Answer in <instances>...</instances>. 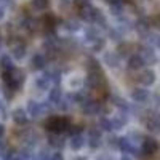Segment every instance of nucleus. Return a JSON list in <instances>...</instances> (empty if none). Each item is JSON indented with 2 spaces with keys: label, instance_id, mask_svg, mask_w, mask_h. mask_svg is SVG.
I'll list each match as a JSON object with an SVG mask.
<instances>
[{
  "label": "nucleus",
  "instance_id": "31",
  "mask_svg": "<svg viewBox=\"0 0 160 160\" xmlns=\"http://www.w3.org/2000/svg\"><path fill=\"white\" fill-rule=\"evenodd\" d=\"M104 48H106V40H104V38H99V40H96V42L93 43V47H91L93 53H99V51H102Z\"/></svg>",
  "mask_w": 160,
  "mask_h": 160
},
{
  "label": "nucleus",
  "instance_id": "13",
  "mask_svg": "<svg viewBox=\"0 0 160 160\" xmlns=\"http://www.w3.org/2000/svg\"><path fill=\"white\" fill-rule=\"evenodd\" d=\"M146 66V62L142 61V58L138 55V53H133L128 58V69L130 71H141Z\"/></svg>",
  "mask_w": 160,
  "mask_h": 160
},
{
  "label": "nucleus",
  "instance_id": "23",
  "mask_svg": "<svg viewBox=\"0 0 160 160\" xmlns=\"http://www.w3.org/2000/svg\"><path fill=\"white\" fill-rule=\"evenodd\" d=\"M102 131H108V133H111V131H114V123H112V118H109V117H101L99 118V125H98Z\"/></svg>",
  "mask_w": 160,
  "mask_h": 160
},
{
  "label": "nucleus",
  "instance_id": "25",
  "mask_svg": "<svg viewBox=\"0 0 160 160\" xmlns=\"http://www.w3.org/2000/svg\"><path fill=\"white\" fill-rule=\"evenodd\" d=\"M50 85H51V80H50L45 74H43L42 77H37V80H35V87H37L38 90H48Z\"/></svg>",
  "mask_w": 160,
  "mask_h": 160
},
{
  "label": "nucleus",
  "instance_id": "37",
  "mask_svg": "<svg viewBox=\"0 0 160 160\" xmlns=\"http://www.w3.org/2000/svg\"><path fill=\"white\" fill-rule=\"evenodd\" d=\"M15 90H11V88H8V87H5L3 85V95H5V98L7 99H13V96H15Z\"/></svg>",
  "mask_w": 160,
  "mask_h": 160
},
{
  "label": "nucleus",
  "instance_id": "40",
  "mask_svg": "<svg viewBox=\"0 0 160 160\" xmlns=\"http://www.w3.org/2000/svg\"><path fill=\"white\" fill-rule=\"evenodd\" d=\"M51 160H64V155H62L59 151H56V152L51 154Z\"/></svg>",
  "mask_w": 160,
  "mask_h": 160
},
{
  "label": "nucleus",
  "instance_id": "1",
  "mask_svg": "<svg viewBox=\"0 0 160 160\" xmlns=\"http://www.w3.org/2000/svg\"><path fill=\"white\" fill-rule=\"evenodd\" d=\"M71 125H72V120L69 117H62V115H50L43 123L48 133H56V135L66 133Z\"/></svg>",
  "mask_w": 160,
  "mask_h": 160
},
{
  "label": "nucleus",
  "instance_id": "19",
  "mask_svg": "<svg viewBox=\"0 0 160 160\" xmlns=\"http://www.w3.org/2000/svg\"><path fill=\"white\" fill-rule=\"evenodd\" d=\"M26 43L24 42H18V43H15L13 45V48H11V55H13V58H16V59H22L24 56H26Z\"/></svg>",
  "mask_w": 160,
  "mask_h": 160
},
{
  "label": "nucleus",
  "instance_id": "12",
  "mask_svg": "<svg viewBox=\"0 0 160 160\" xmlns=\"http://www.w3.org/2000/svg\"><path fill=\"white\" fill-rule=\"evenodd\" d=\"M128 112H130V111H118V112H117V115H114V117H112L114 130H122V128L128 123V120H130Z\"/></svg>",
  "mask_w": 160,
  "mask_h": 160
},
{
  "label": "nucleus",
  "instance_id": "44",
  "mask_svg": "<svg viewBox=\"0 0 160 160\" xmlns=\"http://www.w3.org/2000/svg\"><path fill=\"white\" fill-rule=\"evenodd\" d=\"M74 160H88V158H87V157H75Z\"/></svg>",
  "mask_w": 160,
  "mask_h": 160
},
{
  "label": "nucleus",
  "instance_id": "5",
  "mask_svg": "<svg viewBox=\"0 0 160 160\" xmlns=\"http://www.w3.org/2000/svg\"><path fill=\"white\" fill-rule=\"evenodd\" d=\"M138 55L142 58V61L148 66H152V64H155L158 61L155 51H154V47H151V45H141L138 48Z\"/></svg>",
  "mask_w": 160,
  "mask_h": 160
},
{
  "label": "nucleus",
  "instance_id": "8",
  "mask_svg": "<svg viewBox=\"0 0 160 160\" xmlns=\"http://www.w3.org/2000/svg\"><path fill=\"white\" fill-rule=\"evenodd\" d=\"M28 114L32 117V118H38L45 114V109H43V104L42 102H37L35 99H29L28 101Z\"/></svg>",
  "mask_w": 160,
  "mask_h": 160
},
{
  "label": "nucleus",
  "instance_id": "24",
  "mask_svg": "<svg viewBox=\"0 0 160 160\" xmlns=\"http://www.w3.org/2000/svg\"><path fill=\"white\" fill-rule=\"evenodd\" d=\"M99 38L101 37H99V32H98L96 28H88L85 31V40H87V42H93V43H95L96 40H99Z\"/></svg>",
  "mask_w": 160,
  "mask_h": 160
},
{
  "label": "nucleus",
  "instance_id": "16",
  "mask_svg": "<svg viewBox=\"0 0 160 160\" xmlns=\"http://www.w3.org/2000/svg\"><path fill=\"white\" fill-rule=\"evenodd\" d=\"M64 98V93L61 90V87H53L50 90V102L55 104V106H59V102L62 101Z\"/></svg>",
  "mask_w": 160,
  "mask_h": 160
},
{
  "label": "nucleus",
  "instance_id": "20",
  "mask_svg": "<svg viewBox=\"0 0 160 160\" xmlns=\"http://www.w3.org/2000/svg\"><path fill=\"white\" fill-rule=\"evenodd\" d=\"M38 21L37 19H34V18H26L22 22H21V28L22 29H26V31H28V32H37V29H38Z\"/></svg>",
  "mask_w": 160,
  "mask_h": 160
},
{
  "label": "nucleus",
  "instance_id": "18",
  "mask_svg": "<svg viewBox=\"0 0 160 160\" xmlns=\"http://www.w3.org/2000/svg\"><path fill=\"white\" fill-rule=\"evenodd\" d=\"M0 68H2V72H11V71H15V64H13V59L11 56L8 55H2L0 56Z\"/></svg>",
  "mask_w": 160,
  "mask_h": 160
},
{
  "label": "nucleus",
  "instance_id": "43",
  "mask_svg": "<svg viewBox=\"0 0 160 160\" xmlns=\"http://www.w3.org/2000/svg\"><path fill=\"white\" fill-rule=\"evenodd\" d=\"M118 160H131V158H130V157H128V155H122V157H120V158H118Z\"/></svg>",
  "mask_w": 160,
  "mask_h": 160
},
{
  "label": "nucleus",
  "instance_id": "17",
  "mask_svg": "<svg viewBox=\"0 0 160 160\" xmlns=\"http://www.w3.org/2000/svg\"><path fill=\"white\" fill-rule=\"evenodd\" d=\"M87 144V139L83 138V135H74L71 136V141H69V146L72 151H80Z\"/></svg>",
  "mask_w": 160,
  "mask_h": 160
},
{
  "label": "nucleus",
  "instance_id": "28",
  "mask_svg": "<svg viewBox=\"0 0 160 160\" xmlns=\"http://www.w3.org/2000/svg\"><path fill=\"white\" fill-rule=\"evenodd\" d=\"M123 35H125V32L120 29V28H115V29H111V32H109V37H111V40H114V42H123Z\"/></svg>",
  "mask_w": 160,
  "mask_h": 160
},
{
  "label": "nucleus",
  "instance_id": "6",
  "mask_svg": "<svg viewBox=\"0 0 160 160\" xmlns=\"http://www.w3.org/2000/svg\"><path fill=\"white\" fill-rule=\"evenodd\" d=\"M130 96H131V99L135 101V102L142 104V102H146V101L151 98V93H149V90L146 88V87H136V88L131 90Z\"/></svg>",
  "mask_w": 160,
  "mask_h": 160
},
{
  "label": "nucleus",
  "instance_id": "21",
  "mask_svg": "<svg viewBox=\"0 0 160 160\" xmlns=\"http://www.w3.org/2000/svg\"><path fill=\"white\" fill-rule=\"evenodd\" d=\"M85 69H87L88 74L99 72V71H101V62H99L96 58H88V59H87V64H85Z\"/></svg>",
  "mask_w": 160,
  "mask_h": 160
},
{
  "label": "nucleus",
  "instance_id": "45",
  "mask_svg": "<svg viewBox=\"0 0 160 160\" xmlns=\"http://www.w3.org/2000/svg\"><path fill=\"white\" fill-rule=\"evenodd\" d=\"M131 2H133V0H123V5L125 3H131Z\"/></svg>",
  "mask_w": 160,
  "mask_h": 160
},
{
  "label": "nucleus",
  "instance_id": "30",
  "mask_svg": "<svg viewBox=\"0 0 160 160\" xmlns=\"http://www.w3.org/2000/svg\"><path fill=\"white\" fill-rule=\"evenodd\" d=\"M48 5H50V0H32V7L35 10H40V11L48 8Z\"/></svg>",
  "mask_w": 160,
  "mask_h": 160
},
{
  "label": "nucleus",
  "instance_id": "46",
  "mask_svg": "<svg viewBox=\"0 0 160 160\" xmlns=\"http://www.w3.org/2000/svg\"><path fill=\"white\" fill-rule=\"evenodd\" d=\"M0 47H2V35H0Z\"/></svg>",
  "mask_w": 160,
  "mask_h": 160
},
{
  "label": "nucleus",
  "instance_id": "29",
  "mask_svg": "<svg viewBox=\"0 0 160 160\" xmlns=\"http://www.w3.org/2000/svg\"><path fill=\"white\" fill-rule=\"evenodd\" d=\"M109 8H111V13H112L114 16H120L123 13L125 5L123 3H114V5H109Z\"/></svg>",
  "mask_w": 160,
  "mask_h": 160
},
{
  "label": "nucleus",
  "instance_id": "47",
  "mask_svg": "<svg viewBox=\"0 0 160 160\" xmlns=\"http://www.w3.org/2000/svg\"><path fill=\"white\" fill-rule=\"evenodd\" d=\"M0 109H2V106H0Z\"/></svg>",
  "mask_w": 160,
  "mask_h": 160
},
{
  "label": "nucleus",
  "instance_id": "42",
  "mask_svg": "<svg viewBox=\"0 0 160 160\" xmlns=\"http://www.w3.org/2000/svg\"><path fill=\"white\" fill-rule=\"evenodd\" d=\"M3 16H5V13H3V8H2V7H0V21H2V19H3Z\"/></svg>",
  "mask_w": 160,
  "mask_h": 160
},
{
  "label": "nucleus",
  "instance_id": "41",
  "mask_svg": "<svg viewBox=\"0 0 160 160\" xmlns=\"http://www.w3.org/2000/svg\"><path fill=\"white\" fill-rule=\"evenodd\" d=\"M3 135H5V127L0 123V141H2V138H3Z\"/></svg>",
  "mask_w": 160,
  "mask_h": 160
},
{
  "label": "nucleus",
  "instance_id": "7",
  "mask_svg": "<svg viewBox=\"0 0 160 160\" xmlns=\"http://www.w3.org/2000/svg\"><path fill=\"white\" fill-rule=\"evenodd\" d=\"M151 19H148V18H139L136 22H135V31L146 40L148 38V35L151 34Z\"/></svg>",
  "mask_w": 160,
  "mask_h": 160
},
{
  "label": "nucleus",
  "instance_id": "4",
  "mask_svg": "<svg viewBox=\"0 0 160 160\" xmlns=\"http://www.w3.org/2000/svg\"><path fill=\"white\" fill-rule=\"evenodd\" d=\"M141 151H142V155L144 157H152L157 154L158 151V141L152 136H146L142 139V144H141Z\"/></svg>",
  "mask_w": 160,
  "mask_h": 160
},
{
  "label": "nucleus",
  "instance_id": "39",
  "mask_svg": "<svg viewBox=\"0 0 160 160\" xmlns=\"http://www.w3.org/2000/svg\"><path fill=\"white\" fill-rule=\"evenodd\" d=\"M95 160H115L111 154H101V155H98Z\"/></svg>",
  "mask_w": 160,
  "mask_h": 160
},
{
  "label": "nucleus",
  "instance_id": "10",
  "mask_svg": "<svg viewBox=\"0 0 160 160\" xmlns=\"http://www.w3.org/2000/svg\"><path fill=\"white\" fill-rule=\"evenodd\" d=\"M155 72L152 71V69H144L141 74H139V77H138V80H139V83L142 85V87H152L154 83H155Z\"/></svg>",
  "mask_w": 160,
  "mask_h": 160
},
{
  "label": "nucleus",
  "instance_id": "32",
  "mask_svg": "<svg viewBox=\"0 0 160 160\" xmlns=\"http://www.w3.org/2000/svg\"><path fill=\"white\" fill-rule=\"evenodd\" d=\"M34 160H51V154L45 149L38 151L37 154H34Z\"/></svg>",
  "mask_w": 160,
  "mask_h": 160
},
{
  "label": "nucleus",
  "instance_id": "22",
  "mask_svg": "<svg viewBox=\"0 0 160 160\" xmlns=\"http://www.w3.org/2000/svg\"><path fill=\"white\" fill-rule=\"evenodd\" d=\"M43 74L51 80V83L55 87H59V83H61V72L58 69H55V71H45Z\"/></svg>",
  "mask_w": 160,
  "mask_h": 160
},
{
  "label": "nucleus",
  "instance_id": "2",
  "mask_svg": "<svg viewBox=\"0 0 160 160\" xmlns=\"http://www.w3.org/2000/svg\"><path fill=\"white\" fill-rule=\"evenodd\" d=\"M82 112L85 114V115H90V117H95V115H99L101 112H104V106H102V102H99V101H95V99H88V101H85L82 106Z\"/></svg>",
  "mask_w": 160,
  "mask_h": 160
},
{
  "label": "nucleus",
  "instance_id": "15",
  "mask_svg": "<svg viewBox=\"0 0 160 160\" xmlns=\"http://www.w3.org/2000/svg\"><path fill=\"white\" fill-rule=\"evenodd\" d=\"M11 117H13V122H15L16 125H26L28 123V112H26L24 109H21V108H18V109H15L13 111V114H11Z\"/></svg>",
  "mask_w": 160,
  "mask_h": 160
},
{
  "label": "nucleus",
  "instance_id": "36",
  "mask_svg": "<svg viewBox=\"0 0 160 160\" xmlns=\"http://www.w3.org/2000/svg\"><path fill=\"white\" fill-rule=\"evenodd\" d=\"M128 138H130V141H138V139L142 141V139H144V136L141 135L139 131H131L130 135H128Z\"/></svg>",
  "mask_w": 160,
  "mask_h": 160
},
{
  "label": "nucleus",
  "instance_id": "34",
  "mask_svg": "<svg viewBox=\"0 0 160 160\" xmlns=\"http://www.w3.org/2000/svg\"><path fill=\"white\" fill-rule=\"evenodd\" d=\"M108 146L111 149H117V146H118V138L114 136V135H109L108 136Z\"/></svg>",
  "mask_w": 160,
  "mask_h": 160
},
{
  "label": "nucleus",
  "instance_id": "27",
  "mask_svg": "<svg viewBox=\"0 0 160 160\" xmlns=\"http://www.w3.org/2000/svg\"><path fill=\"white\" fill-rule=\"evenodd\" d=\"M62 24H64L62 28H64L66 31H69V32H77V31L80 29V22L75 21V19H66Z\"/></svg>",
  "mask_w": 160,
  "mask_h": 160
},
{
  "label": "nucleus",
  "instance_id": "26",
  "mask_svg": "<svg viewBox=\"0 0 160 160\" xmlns=\"http://www.w3.org/2000/svg\"><path fill=\"white\" fill-rule=\"evenodd\" d=\"M101 141H102V136H88L87 146H88L90 149L95 151V149H99V148H101V144H102Z\"/></svg>",
  "mask_w": 160,
  "mask_h": 160
},
{
  "label": "nucleus",
  "instance_id": "35",
  "mask_svg": "<svg viewBox=\"0 0 160 160\" xmlns=\"http://www.w3.org/2000/svg\"><path fill=\"white\" fill-rule=\"evenodd\" d=\"M88 5H90L88 0H74V7H75L77 10H82V8H85V7H88Z\"/></svg>",
  "mask_w": 160,
  "mask_h": 160
},
{
  "label": "nucleus",
  "instance_id": "3",
  "mask_svg": "<svg viewBox=\"0 0 160 160\" xmlns=\"http://www.w3.org/2000/svg\"><path fill=\"white\" fill-rule=\"evenodd\" d=\"M85 83H87V87L91 88V90H101V88L106 85V77H104L102 71L88 74L87 78H85Z\"/></svg>",
  "mask_w": 160,
  "mask_h": 160
},
{
  "label": "nucleus",
  "instance_id": "11",
  "mask_svg": "<svg viewBox=\"0 0 160 160\" xmlns=\"http://www.w3.org/2000/svg\"><path fill=\"white\" fill-rule=\"evenodd\" d=\"M47 62H48V58L45 55H42V53H37L31 59V69L32 71H45Z\"/></svg>",
  "mask_w": 160,
  "mask_h": 160
},
{
  "label": "nucleus",
  "instance_id": "33",
  "mask_svg": "<svg viewBox=\"0 0 160 160\" xmlns=\"http://www.w3.org/2000/svg\"><path fill=\"white\" fill-rule=\"evenodd\" d=\"M128 50H130V45H128V43H125V42H122V43L118 45L117 53H118V55L122 56V58H125V56H128ZM128 58H130V56H128Z\"/></svg>",
  "mask_w": 160,
  "mask_h": 160
},
{
  "label": "nucleus",
  "instance_id": "38",
  "mask_svg": "<svg viewBox=\"0 0 160 160\" xmlns=\"http://www.w3.org/2000/svg\"><path fill=\"white\" fill-rule=\"evenodd\" d=\"M152 101H154V109H160V93H154L152 95Z\"/></svg>",
  "mask_w": 160,
  "mask_h": 160
},
{
  "label": "nucleus",
  "instance_id": "9",
  "mask_svg": "<svg viewBox=\"0 0 160 160\" xmlns=\"http://www.w3.org/2000/svg\"><path fill=\"white\" fill-rule=\"evenodd\" d=\"M120 61H122V58H120L118 53H115V51H108V53H104L102 62L108 66L109 69H117L118 66H120Z\"/></svg>",
  "mask_w": 160,
  "mask_h": 160
},
{
  "label": "nucleus",
  "instance_id": "14",
  "mask_svg": "<svg viewBox=\"0 0 160 160\" xmlns=\"http://www.w3.org/2000/svg\"><path fill=\"white\" fill-rule=\"evenodd\" d=\"M48 144L55 149H62L66 146V139L62 135H56V133H50L48 135Z\"/></svg>",
  "mask_w": 160,
  "mask_h": 160
}]
</instances>
